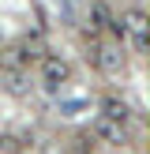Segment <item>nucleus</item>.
I'll return each mask as SVG.
<instances>
[{"label":"nucleus","instance_id":"obj_1","mask_svg":"<svg viewBox=\"0 0 150 154\" xmlns=\"http://www.w3.org/2000/svg\"><path fill=\"white\" fill-rule=\"evenodd\" d=\"M41 60H45V42H41V34H22L19 42L4 53V64H8V68H22V72H30V64H41Z\"/></svg>","mask_w":150,"mask_h":154},{"label":"nucleus","instance_id":"obj_7","mask_svg":"<svg viewBox=\"0 0 150 154\" xmlns=\"http://www.w3.org/2000/svg\"><path fill=\"white\" fill-rule=\"evenodd\" d=\"M0 83H4V90H8V94H15V98L30 94V87H34V83H30V72H22V68H8Z\"/></svg>","mask_w":150,"mask_h":154},{"label":"nucleus","instance_id":"obj_6","mask_svg":"<svg viewBox=\"0 0 150 154\" xmlns=\"http://www.w3.org/2000/svg\"><path fill=\"white\" fill-rule=\"evenodd\" d=\"M98 109H101L105 120H116V124H128V120H131V105H128L124 98H116V94H105L101 102H98Z\"/></svg>","mask_w":150,"mask_h":154},{"label":"nucleus","instance_id":"obj_5","mask_svg":"<svg viewBox=\"0 0 150 154\" xmlns=\"http://www.w3.org/2000/svg\"><path fill=\"white\" fill-rule=\"evenodd\" d=\"M94 135L101 143H109V147H124V143H128V124H116V120L98 117L94 120Z\"/></svg>","mask_w":150,"mask_h":154},{"label":"nucleus","instance_id":"obj_3","mask_svg":"<svg viewBox=\"0 0 150 154\" xmlns=\"http://www.w3.org/2000/svg\"><path fill=\"white\" fill-rule=\"evenodd\" d=\"M68 79H71V64H68L64 57H56V53H45V60H41V83L45 87H64Z\"/></svg>","mask_w":150,"mask_h":154},{"label":"nucleus","instance_id":"obj_8","mask_svg":"<svg viewBox=\"0 0 150 154\" xmlns=\"http://www.w3.org/2000/svg\"><path fill=\"white\" fill-rule=\"evenodd\" d=\"M79 109H86L82 98H75V102H60V113H64V117H79Z\"/></svg>","mask_w":150,"mask_h":154},{"label":"nucleus","instance_id":"obj_4","mask_svg":"<svg viewBox=\"0 0 150 154\" xmlns=\"http://www.w3.org/2000/svg\"><path fill=\"white\" fill-rule=\"evenodd\" d=\"M94 64H98L101 75H120L124 64H128V57H124L120 45H98V49H94Z\"/></svg>","mask_w":150,"mask_h":154},{"label":"nucleus","instance_id":"obj_2","mask_svg":"<svg viewBox=\"0 0 150 154\" xmlns=\"http://www.w3.org/2000/svg\"><path fill=\"white\" fill-rule=\"evenodd\" d=\"M120 26H124V34L131 38V45L135 49H146V38H150V19H146V11H139V8H128L124 15H120Z\"/></svg>","mask_w":150,"mask_h":154}]
</instances>
